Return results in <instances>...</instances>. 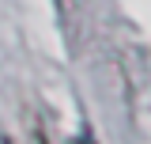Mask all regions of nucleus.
Instances as JSON below:
<instances>
[{"instance_id":"f257e3e1","label":"nucleus","mask_w":151,"mask_h":144,"mask_svg":"<svg viewBox=\"0 0 151 144\" xmlns=\"http://www.w3.org/2000/svg\"><path fill=\"white\" fill-rule=\"evenodd\" d=\"M76 144H98V140H94V137H79Z\"/></svg>"},{"instance_id":"f03ea898","label":"nucleus","mask_w":151,"mask_h":144,"mask_svg":"<svg viewBox=\"0 0 151 144\" xmlns=\"http://www.w3.org/2000/svg\"><path fill=\"white\" fill-rule=\"evenodd\" d=\"M38 144H49V137H45V133H38Z\"/></svg>"}]
</instances>
